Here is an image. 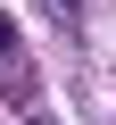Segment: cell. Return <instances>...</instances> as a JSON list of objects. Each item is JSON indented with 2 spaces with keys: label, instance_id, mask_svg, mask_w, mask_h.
Returning a JSON list of instances; mask_svg holds the SVG:
<instances>
[{
  "label": "cell",
  "instance_id": "obj_1",
  "mask_svg": "<svg viewBox=\"0 0 116 125\" xmlns=\"http://www.w3.org/2000/svg\"><path fill=\"white\" fill-rule=\"evenodd\" d=\"M33 9H41L58 33H83V0H33Z\"/></svg>",
  "mask_w": 116,
  "mask_h": 125
},
{
  "label": "cell",
  "instance_id": "obj_2",
  "mask_svg": "<svg viewBox=\"0 0 116 125\" xmlns=\"http://www.w3.org/2000/svg\"><path fill=\"white\" fill-rule=\"evenodd\" d=\"M8 58H17V33H8V17H0V67H8Z\"/></svg>",
  "mask_w": 116,
  "mask_h": 125
}]
</instances>
